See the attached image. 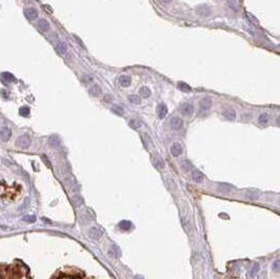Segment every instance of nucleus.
Wrapping results in <instances>:
<instances>
[{"mask_svg": "<svg viewBox=\"0 0 280 279\" xmlns=\"http://www.w3.org/2000/svg\"><path fill=\"white\" fill-rule=\"evenodd\" d=\"M223 116L228 120H235L236 119V111L233 107H228L223 111Z\"/></svg>", "mask_w": 280, "mask_h": 279, "instance_id": "nucleus-11", "label": "nucleus"}, {"mask_svg": "<svg viewBox=\"0 0 280 279\" xmlns=\"http://www.w3.org/2000/svg\"><path fill=\"white\" fill-rule=\"evenodd\" d=\"M89 236L91 237L92 239H94V240H97V239H99L100 237L102 236V231L100 229H98V227H91V229L89 230Z\"/></svg>", "mask_w": 280, "mask_h": 279, "instance_id": "nucleus-9", "label": "nucleus"}, {"mask_svg": "<svg viewBox=\"0 0 280 279\" xmlns=\"http://www.w3.org/2000/svg\"><path fill=\"white\" fill-rule=\"evenodd\" d=\"M133 279H144V278H143L141 275H136V276H135V277H134Z\"/></svg>", "mask_w": 280, "mask_h": 279, "instance_id": "nucleus-40", "label": "nucleus"}, {"mask_svg": "<svg viewBox=\"0 0 280 279\" xmlns=\"http://www.w3.org/2000/svg\"><path fill=\"white\" fill-rule=\"evenodd\" d=\"M267 121H269V116H267V114H261V115L259 116V118H258V122H259L260 124H266Z\"/></svg>", "mask_w": 280, "mask_h": 279, "instance_id": "nucleus-29", "label": "nucleus"}, {"mask_svg": "<svg viewBox=\"0 0 280 279\" xmlns=\"http://www.w3.org/2000/svg\"><path fill=\"white\" fill-rule=\"evenodd\" d=\"M43 8H44V10H46V11H49V13H52V10H50V8H50L49 5H44Z\"/></svg>", "mask_w": 280, "mask_h": 279, "instance_id": "nucleus-39", "label": "nucleus"}, {"mask_svg": "<svg viewBox=\"0 0 280 279\" xmlns=\"http://www.w3.org/2000/svg\"><path fill=\"white\" fill-rule=\"evenodd\" d=\"M119 227L123 231H129V230H131L132 223H131V221H129V220H122L119 222Z\"/></svg>", "mask_w": 280, "mask_h": 279, "instance_id": "nucleus-22", "label": "nucleus"}, {"mask_svg": "<svg viewBox=\"0 0 280 279\" xmlns=\"http://www.w3.org/2000/svg\"><path fill=\"white\" fill-rule=\"evenodd\" d=\"M196 13L201 17H209L212 14V8L206 4H200L196 8Z\"/></svg>", "mask_w": 280, "mask_h": 279, "instance_id": "nucleus-4", "label": "nucleus"}, {"mask_svg": "<svg viewBox=\"0 0 280 279\" xmlns=\"http://www.w3.org/2000/svg\"><path fill=\"white\" fill-rule=\"evenodd\" d=\"M179 111L183 116H192L195 111V107L192 102H183L180 106Z\"/></svg>", "mask_w": 280, "mask_h": 279, "instance_id": "nucleus-2", "label": "nucleus"}, {"mask_svg": "<svg viewBox=\"0 0 280 279\" xmlns=\"http://www.w3.org/2000/svg\"><path fill=\"white\" fill-rule=\"evenodd\" d=\"M279 266H280V263H279V260H276L275 262L273 263V271L275 273H279Z\"/></svg>", "mask_w": 280, "mask_h": 279, "instance_id": "nucleus-36", "label": "nucleus"}, {"mask_svg": "<svg viewBox=\"0 0 280 279\" xmlns=\"http://www.w3.org/2000/svg\"><path fill=\"white\" fill-rule=\"evenodd\" d=\"M227 4L232 11H234V12L238 11V3H237V0H227Z\"/></svg>", "mask_w": 280, "mask_h": 279, "instance_id": "nucleus-23", "label": "nucleus"}, {"mask_svg": "<svg viewBox=\"0 0 280 279\" xmlns=\"http://www.w3.org/2000/svg\"><path fill=\"white\" fill-rule=\"evenodd\" d=\"M170 127L175 131L181 130L183 127V120L178 116H173L170 119Z\"/></svg>", "mask_w": 280, "mask_h": 279, "instance_id": "nucleus-3", "label": "nucleus"}, {"mask_svg": "<svg viewBox=\"0 0 280 279\" xmlns=\"http://www.w3.org/2000/svg\"><path fill=\"white\" fill-rule=\"evenodd\" d=\"M118 81L121 86H123V88H128V86L131 85L132 79L129 75H121V76H119V78H118Z\"/></svg>", "mask_w": 280, "mask_h": 279, "instance_id": "nucleus-10", "label": "nucleus"}, {"mask_svg": "<svg viewBox=\"0 0 280 279\" xmlns=\"http://www.w3.org/2000/svg\"><path fill=\"white\" fill-rule=\"evenodd\" d=\"M37 26L41 32H47V31H49V30H50V22L47 21V19H43V18H42V19L38 20Z\"/></svg>", "mask_w": 280, "mask_h": 279, "instance_id": "nucleus-12", "label": "nucleus"}, {"mask_svg": "<svg viewBox=\"0 0 280 279\" xmlns=\"http://www.w3.org/2000/svg\"><path fill=\"white\" fill-rule=\"evenodd\" d=\"M31 112V109L29 107H21L19 109V115L22 117H28Z\"/></svg>", "mask_w": 280, "mask_h": 279, "instance_id": "nucleus-26", "label": "nucleus"}, {"mask_svg": "<svg viewBox=\"0 0 280 279\" xmlns=\"http://www.w3.org/2000/svg\"><path fill=\"white\" fill-rule=\"evenodd\" d=\"M191 167H192V164H191L189 161L184 160V161H182V162H181V169L183 171H185V172H189V171L191 170Z\"/></svg>", "mask_w": 280, "mask_h": 279, "instance_id": "nucleus-31", "label": "nucleus"}, {"mask_svg": "<svg viewBox=\"0 0 280 279\" xmlns=\"http://www.w3.org/2000/svg\"><path fill=\"white\" fill-rule=\"evenodd\" d=\"M219 190L223 192V193H230V192H232V190H233V187L228 183H220L219 184Z\"/></svg>", "mask_w": 280, "mask_h": 279, "instance_id": "nucleus-24", "label": "nucleus"}, {"mask_svg": "<svg viewBox=\"0 0 280 279\" xmlns=\"http://www.w3.org/2000/svg\"><path fill=\"white\" fill-rule=\"evenodd\" d=\"M25 16L29 20H35L38 17V11L34 8H26L25 10Z\"/></svg>", "mask_w": 280, "mask_h": 279, "instance_id": "nucleus-7", "label": "nucleus"}, {"mask_svg": "<svg viewBox=\"0 0 280 279\" xmlns=\"http://www.w3.org/2000/svg\"><path fill=\"white\" fill-rule=\"evenodd\" d=\"M129 101H130L131 103H134V104H138L140 103V98L138 95H129Z\"/></svg>", "mask_w": 280, "mask_h": 279, "instance_id": "nucleus-28", "label": "nucleus"}, {"mask_svg": "<svg viewBox=\"0 0 280 279\" xmlns=\"http://www.w3.org/2000/svg\"><path fill=\"white\" fill-rule=\"evenodd\" d=\"M49 145L52 148H57V146L60 145V139L57 136H52L49 139Z\"/></svg>", "mask_w": 280, "mask_h": 279, "instance_id": "nucleus-21", "label": "nucleus"}, {"mask_svg": "<svg viewBox=\"0 0 280 279\" xmlns=\"http://www.w3.org/2000/svg\"><path fill=\"white\" fill-rule=\"evenodd\" d=\"M31 142H32L31 137H30L29 135H26V134H23V135H21V136H19L17 138L15 145H16L17 148L25 150V149H28L29 146L31 145Z\"/></svg>", "mask_w": 280, "mask_h": 279, "instance_id": "nucleus-1", "label": "nucleus"}, {"mask_svg": "<svg viewBox=\"0 0 280 279\" xmlns=\"http://www.w3.org/2000/svg\"><path fill=\"white\" fill-rule=\"evenodd\" d=\"M22 220L25 221V222L33 223V222H35V221H36V217H35V216H33V215H26L22 218Z\"/></svg>", "mask_w": 280, "mask_h": 279, "instance_id": "nucleus-33", "label": "nucleus"}, {"mask_svg": "<svg viewBox=\"0 0 280 279\" xmlns=\"http://www.w3.org/2000/svg\"><path fill=\"white\" fill-rule=\"evenodd\" d=\"M11 136H12V131L10 128L4 127L0 130V139H1V141L8 142V140H10Z\"/></svg>", "mask_w": 280, "mask_h": 279, "instance_id": "nucleus-6", "label": "nucleus"}, {"mask_svg": "<svg viewBox=\"0 0 280 279\" xmlns=\"http://www.w3.org/2000/svg\"><path fill=\"white\" fill-rule=\"evenodd\" d=\"M170 151H171V154L173 155L174 157H179L183 153V148L179 142H175L172 145Z\"/></svg>", "mask_w": 280, "mask_h": 279, "instance_id": "nucleus-5", "label": "nucleus"}, {"mask_svg": "<svg viewBox=\"0 0 280 279\" xmlns=\"http://www.w3.org/2000/svg\"><path fill=\"white\" fill-rule=\"evenodd\" d=\"M139 94L141 95L142 98H149L151 95H152V92H151V89L147 88V86H141L139 90Z\"/></svg>", "mask_w": 280, "mask_h": 279, "instance_id": "nucleus-19", "label": "nucleus"}, {"mask_svg": "<svg viewBox=\"0 0 280 279\" xmlns=\"http://www.w3.org/2000/svg\"><path fill=\"white\" fill-rule=\"evenodd\" d=\"M56 50L58 51L60 54H65L68 51V46L67 44H65V42H63L61 40H58L56 43Z\"/></svg>", "mask_w": 280, "mask_h": 279, "instance_id": "nucleus-16", "label": "nucleus"}, {"mask_svg": "<svg viewBox=\"0 0 280 279\" xmlns=\"http://www.w3.org/2000/svg\"><path fill=\"white\" fill-rule=\"evenodd\" d=\"M72 200H73L74 205H77V206L81 205V203H82V199H81V198H80V196H77V195H76V196H74V197H73V199H72Z\"/></svg>", "mask_w": 280, "mask_h": 279, "instance_id": "nucleus-35", "label": "nucleus"}, {"mask_svg": "<svg viewBox=\"0 0 280 279\" xmlns=\"http://www.w3.org/2000/svg\"><path fill=\"white\" fill-rule=\"evenodd\" d=\"M103 100L105 101V102H111V101L113 100V97L111 95H105L104 98H103Z\"/></svg>", "mask_w": 280, "mask_h": 279, "instance_id": "nucleus-38", "label": "nucleus"}, {"mask_svg": "<svg viewBox=\"0 0 280 279\" xmlns=\"http://www.w3.org/2000/svg\"><path fill=\"white\" fill-rule=\"evenodd\" d=\"M192 179L194 180V182H196V183H201L204 179V176L200 171H194V172L192 173Z\"/></svg>", "mask_w": 280, "mask_h": 279, "instance_id": "nucleus-14", "label": "nucleus"}, {"mask_svg": "<svg viewBox=\"0 0 280 279\" xmlns=\"http://www.w3.org/2000/svg\"><path fill=\"white\" fill-rule=\"evenodd\" d=\"M111 111H112L114 114L118 115V116H123V114H124V110H123L122 107H119V106H113L112 109H111Z\"/></svg>", "mask_w": 280, "mask_h": 279, "instance_id": "nucleus-25", "label": "nucleus"}, {"mask_svg": "<svg viewBox=\"0 0 280 279\" xmlns=\"http://www.w3.org/2000/svg\"><path fill=\"white\" fill-rule=\"evenodd\" d=\"M0 96H1V98L4 99V100H8V99L10 98V94H8L7 90H0Z\"/></svg>", "mask_w": 280, "mask_h": 279, "instance_id": "nucleus-34", "label": "nucleus"}, {"mask_svg": "<svg viewBox=\"0 0 280 279\" xmlns=\"http://www.w3.org/2000/svg\"><path fill=\"white\" fill-rule=\"evenodd\" d=\"M258 193L256 191H253V190H250L246 192V198H249V199H252V200H256L258 199Z\"/></svg>", "mask_w": 280, "mask_h": 279, "instance_id": "nucleus-27", "label": "nucleus"}, {"mask_svg": "<svg viewBox=\"0 0 280 279\" xmlns=\"http://www.w3.org/2000/svg\"><path fill=\"white\" fill-rule=\"evenodd\" d=\"M161 1L163 2V3H170V2H172L173 0H161Z\"/></svg>", "mask_w": 280, "mask_h": 279, "instance_id": "nucleus-41", "label": "nucleus"}, {"mask_svg": "<svg viewBox=\"0 0 280 279\" xmlns=\"http://www.w3.org/2000/svg\"><path fill=\"white\" fill-rule=\"evenodd\" d=\"M1 78L4 80L5 82H14L15 80H16V78H15V76L12 73H8V72H4V73L1 74Z\"/></svg>", "mask_w": 280, "mask_h": 279, "instance_id": "nucleus-17", "label": "nucleus"}, {"mask_svg": "<svg viewBox=\"0 0 280 279\" xmlns=\"http://www.w3.org/2000/svg\"><path fill=\"white\" fill-rule=\"evenodd\" d=\"M89 92H90V94L93 95L94 97H97V96H99L101 94V89L98 85H94L91 89H90Z\"/></svg>", "mask_w": 280, "mask_h": 279, "instance_id": "nucleus-20", "label": "nucleus"}, {"mask_svg": "<svg viewBox=\"0 0 280 279\" xmlns=\"http://www.w3.org/2000/svg\"><path fill=\"white\" fill-rule=\"evenodd\" d=\"M259 269H260L259 265H258V263H255V265H253L252 270H251V274H250V275H251L252 277H255V276L258 274V272H259Z\"/></svg>", "mask_w": 280, "mask_h": 279, "instance_id": "nucleus-32", "label": "nucleus"}, {"mask_svg": "<svg viewBox=\"0 0 280 279\" xmlns=\"http://www.w3.org/2000/svg\"><path fill=\"white\" fill-rule=\"evenodd\" d=\"M129 124H130V127L132 129H135V130L138 128H140V125H141L140 121L138 120V119H132V120L129 122Z\"/></svg>", "mask_w": 280, "mask_h": 279, "instance_id": "nucleus-30", "label": "nucleus"}, {"mask_svg": "<svg viewBox=\"0 0 280 279\" xmlns=\"http://www.w3.org/2000/svg\"><path fill=\"white\" fill-rule=\"evenodd\" d=\"M90 220H91V219H90V217H89V215H88V214L83 215L82 217H81V221H84L83 223H88V222H90Z\"/></svg>", "mask_w": 280, "mask_h": 279, "instance_id": "nucleus-37", "label": "nucleus"}, {"mask_svg": "<svg viewBox=\"0 0 280 279\" xmlns=\"http://www.w3.org/2000/svg\"><path fill=\"white\" fill-rule=\"evenodd\" d=\"M157 114L159 116V118L160 119H163L165 116H167V104L164 103H160L157 107Z\"/></svg>", "mask_w": 280, "mask_h": 279, "instance_id": "nucleus-13", "label": "nucleus"}, {"mask_svg": "<svg viewBox=\"0 0 280 279\" xmlns=\"http://www.w3.org/2000/svg\"><path fill=\"white\" fill-rule=\"evenodd\" d=\"M177 88H178L180 91L183 92V93H191L192 92V88H191V86H189L188 83L182 82V81L178 82V85H177Z\"/></svg>", "mask_w": 280, "mask_h": 279, "instance_id": "nucleus-18", "label": "nucleus"}, {"mask_svg": "<svg viewBox=\"0 0 280 279\" xmlns=\"http://www.w3.org/2000/svg\"><path fill=\"white\" fill-rule=\"evenodd\" d=\"M153 163H154L156 169H158V170H162L164 167L163 160H162V158L158 155L154 156V158H153Z\"/></svg>", "mask_w": 280, "mask_h": 279, "instance_id": "nucleus-15", "label": "nucleus"}, {"mask_svg": "<svg viewBox=\"0 0 280 279\" xmlns=\"http://www.w3.org/2000/svg\"><path fill=\"white\" fill-rule=\"evenodd\" d=\"M199 106L202 110H210L213 106V100L211 97H203L201 98Z\"/></svg>", "mask_w": 280, "mask_h": 279, "instance_id": "nucleus-8", "label": "nucleus"}]
</instances>
